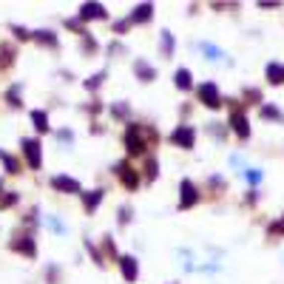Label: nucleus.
I'll return each instance as SVG.
<instances>
[{
	"label": "nucleus",
	"instance_id": "nucleus-1",
	"mask_svg": "<svg viewBox=\"0 0 284 284\" xmlns=\"http://www.w3.org/2000/svg\"><path fill=\"white\" fill-rule=\"evenodd\" d=\"M23 154L29 157V168H40V145L37 139H23Z\"/></svg>",
	"mask_w": 284,
	"mask_h": 284
},
{
	"label": "nucleus",
	"instance_id": "nucleus-5",
	"mask_svg": "<svg viewBox=\"0 0 284 284\" xmlns=\"http://www.w3.org/2000/svg\"><path fill=\"white\" fill-rule=\"evenodd\" d=\"M120 176H122V182L128 185V188H136L139 185V176L134 173V168H128V165H120V170H117Z\"/></svg>",
	"mask_w": 284,
	"mask_h": 284
},
{
	"label": "nucleus",
	"instance_id": "nucleus-6",
	"mask_svg": "<svg viewBox=\"0 0 284 284\" xmlns=\"http://www.w3.org/2000/svg\"><path fill=\"white\" fill-rule=\"evenodd\" d=\"M173 142H176V145L191 148L193 145V131H191V128H179V131L173 134Z\"/></svg>",
	"mask_w": 284,
	"mask_h": 284
},
{
	"label": "nucleus",
	"instance_id": "nucleus-14",
	"mask_svg": "<svg viewBox=\"0 0 284 284\" xmlns=\"http://www.w3.org/2000/svg\"><path fill=\"white\" fill-rule=\"evenodd\" d=\"M267 77H270V82H282L284 71H282L279 66H270V68H267Z\"/></svg>",
	"mask_w": 284,
	"mask_h": 284
},
{
	"label": "nucleus",
	"instance_id": "nucleus-9",
	"mask_svg": "<svg viewBox=\"0 0 284 284\" xmlns=\"http://www.w3.org/2000/svg\"><path fill=\"white\" fill-rule=\"evenodd\" d=\"M105 11H102V6L100 3H88V6H82V17L88 20V17H102Z\"/></svg>",
	"mask_w": 284,
	"mask_h": 284
},
{
	"label": "nucleus",
	"instance_id": "nucleus-10",
	"mask_svg": "<svg viewBox=\"0 0 284 284\" xmlns=\"http://www.w3.org/2000/svg\"><path fill=\"white\" fill-rule=\"evenodd\" d=\"M100 199H102V191H91L88 196H85V210H94V207L100 204Z\"/></svg>",
	"mask_w": 284,
	"mask_h": 284
},
{
	"label": "nucleus",
	"instance_id": "nucleus-2",
	"mask_svg": "<svg viewBox=\"0 0 284 284\" xmlns=\"http://www.w3.org/2000/svg\"><path fill=\"white\" fill-rule=\"evenodd\" d=\"M199 97H202L204 105H219V91H216L213 82H204L202 88H199Z\"/></svg>",
	"mask_w": 284,
	"mask_h": 284
},
{
	"label": "nucleus",
	"instance_id": "nucleus-11",
	"mask_svg": "<svg viewBox=\"0 0 284 284\" xmlns=\"http://www.w3.org/2000/svg\"><path fill=\"white\" fill-rule=\"evenodd\" d=\"M32 120H34V128H37V131H45V128H48V120H45L43 111H34Z\"/></svg>",
	"mask_w": 284,
	"mask_h": 284
},
{
	"label": "nucleus",
	"instance_id": "nucleus-12",
	"mask_svg": "<svg viewBox=\"0 0 284 284\" xmlns=\"http://www.w3.org/2000/svg\"><path fill=\"white\" fill-rule=\"evenodd\" d=\"M176 85H179V88H188V85H191V71H185V68L176 71Z\"/></svg>",
	"mask_w": 284,
	"mask_h": 284
},
{
	"label": "nucleus",
	"instance_id": "nucleus-15",
	"mask_svg": "<svg viewBox=\"0 0 284 284\" xmlns=\"http://www.w3.org/2000/svg\"><path fill=\"white\" fill-rule=\"evenodd\" d=\"M148 17H151V6H139L134 14V20H148Z\"/></svg>",
	"mask_w": 284,
	"mask_h": 284
},
{
	"label": "nucleus",
	"instance_id": "nucleus-13",
	"mask_svg": "<svg viewBox=\"0 0 284 284\" xmlns=\"http://www.w3.org/2000/svg\"><path fill=\"white\" fill-rule=\"evenodd\" d=\"M233 128H236L239 136H247V122H244V117H233Z\"/></svg>",
	"mask_w": 284,
	"mask_h": 284
},
{
	"label": "nucleus",
	"instance_id": "nucleus-7",
	"mask_svg": "<svg viewBox=\"0 0 284 284\" xmlns=\"http://www.w3.org/2000/svg\"><path fill=\"white\" fill-rule=\"evenodd\" d=\"M120 264H122V276L128 279V282H134V279H136V261L131 259V256H125Z\"/></svg>",
	"mask_w": 284,
	"mask_h": 284
},
{
	"label": "nucleus",
	"instance_id": "nucleus-8",
	"mask_svg": "<svg viewBox=\"0 0 284 284\" xmlns=\"http://www.w3.org/2000/svg\"><path fill=\"white\" fill-rule=\"evenodd\" d=\"M196 202V191H193L191 182H182V207H188V204Z\"/></svg>",
	"mask_w": 284,
	"mask_h": 284
},
{
	"label": "nucleus",
	"instance_id": "nucleus-4",
	"mask_svg": "<svg viewBox=\"0 0 284 284\" xmlns=\"http://www.w3.org/2000/svg\"><path fill=\"white\" fill-rule=\"evenodd\" d=\"M125 145H128V151H131V154H139V151L145 148L142 136H136V128H131V131L125 134Z\"/></svg>",
	"mask_w": 284,
	"mask_h": 284
},
{
	"label": "nucleus",
	"instance_id": "nucleus-3",
	"mask_svg": "<svg viewBox=\"0 0 284 284\" xmlns=\"http://www.w3.org/2000/svg\"><path fill=\"white\" fill-rule=\"evenodd\" d=\"M51 185H54V188H60V191H66V193H77L80 191L77 179H68V176H54V179H51Z\"/></svg>",
	"mask_w": 284,
	"mask_h": 284
}]
</instances>
